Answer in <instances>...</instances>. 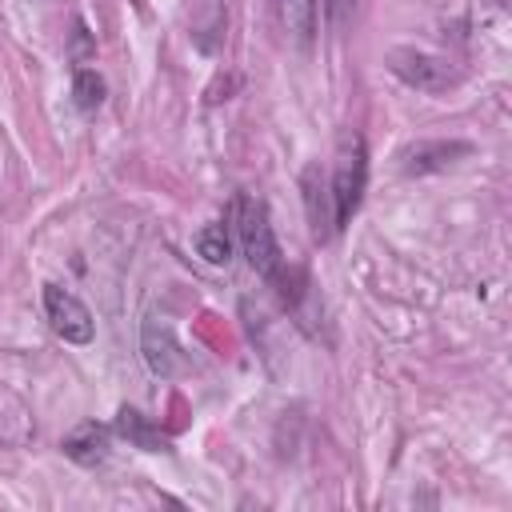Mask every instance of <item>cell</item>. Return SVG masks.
Returning <instances> with one entry per match:
<instances>
[{
	"label": "cell",
	"instance_id": "8",
	"mask_svg": "<svg viewBox=\"0 0 512 512\" xmlns=\"http://www.w3.org/2000/svg\"><path fill=\"white\" fill-rule=\"evenodd\" d=\"M108 444H112V432H108L104 424H96V420H88V424L72 428V432L60 440L64 456H68V460H76V464H84V468L104 464V460H108Z\"/></svg>",
	"mask_w": 512,
	"mask_h": 512
},
{
	"label": "cell",
	"instance_id": "1",
	"mask_svg": "<svg viewBox=\"0 0 512 512\" xmlns=\"http://www.w3.org/2000/svg\"><path fill=\"white\" fill-rule=\"evenodd\" d=\"M232 232L240 240V252L248 256L252 272H260L272 284L276 272L284 268V256H280V244H276V232H272V220H268V208H264L260 196H252V192L236 196V204H232Z\"/></svg>",
	"mask_w": 512,
	"mask_h": 512
},
{
	"label": "cell",
	"instance_id": "14",
	"mask_svg": "<svg viewBox=\"0 0 512 512\" xmlns=\"http://www.w3.org/2000/svg\"><path fill=\"white\" fill-rule=\"evenodd\" d=\"M92 52H96V44H92L88 28H84V24H76V36H72V56H76V64H84Z\"/></svg>",
	"mask_w": 512,
	"mask_h": 512
},
{
	"label": "cell",
	"instance_id": "4",
	"mask_svg": "<svg viewBox=\"0 0 512 512\" xmlns=\"http://www.w3.org/2000/svg\"><path fill=\"white\" fill-rule=\"evenodd\" d=\"M388 68L408 84V88H420V92H444L452 80H456V68L432 52H420V48H392L388 52Z\"/></svg>",
	"mask_w": 512,
	"mask_h": 512
},
{
	"label": "cell",
	"instance_id": "10",
	"mask_svg": "<svg viewBox=\"0 0 512 512\" xmlns=\"http://www.w3.org/2000/svg\"><path fill=\"white\" fill-rule=\"evenodd\" d=\"M116 432L132 444V448H144V452H172V440L136 408H120L116 412Z\"/></svg>",
	"mask_w": 512,
	"mask_h": 512
},
{
	"label": "cell",
	"instance_id": "11",
	"mask_svg": "<svg viewBox=\"0 0 512 512\" xmlns=\"http://www.w3.org/2000/svg\"><path fill=\"white\" fill-rule=\"evenodd\" d=\"M196 256L204 260V264H212V268H220V264H228L232 260V224H224V220H216V224H204L200 232H196Z\"/></svg>",
	"mask_w": 512,
	"mask_h": 512
},
{
	"label": "cell",
	"instance_id": "9",
	"mask_svg": "<svg viewBox=\"0 0 512 512\" xmlns=\"http://www.w3.org/2000/svg\"><path fill=\"white\" fill-rule=\"evenodd\" d=\"M276 20L296 48H312L316 40V0H276Z\"/></svg>",
	"mask_w": 512,
	"mask_h": 512
},
{
	"label": "cell",
	"instance_id": "5",
	"mask_svg": "<svg viewBox=\"0 0 512 512\" xmlns=\"http://www.w3.org/2000/svg\"><path fill=\"white\" fill-rule=\"evenodd\" d=\"M140 352H144V364H148L152 376L172 380V376H180V372L188 368V360H184V352H180L172 328L160 324V320H152V316L140 324Z\"/></svg>",
	"mask_w": 512,
	"mask_h": 512
},
{
	"label": "cell",
	"instance_id": "3",
	"mask_svg": "<svg viewBox=\"0 0 512 512\" xmlns=\"http://www.w3.org/2000/svg\"><path fill=\"white\" fill-rule=\"evenodd\" d=\"M44 316H48L52 332L60 340H68V344H88L92 332H96L88 304L76 292L60 288V284H44Z\"/></svg>",
	"mask_w": 512,
	"mask_h": 512
},
{
	"label": "cell",
	"instance_id": "15",
	"mask_svg": "<svg viewBox=\"0 0 512 512\" xmlns=\"http://www.w3.org/2000/svg\"><path fill=\"white\" fill-rule=\"evenodd\" d=\"M492 4H496V8H504V4H508V0H492Z\"/></svg>",
	"mask_w": 512,
	"mask_h": 512
},
{
	"label": "cell",
	"instance_id": "2",
	"mask_svg": "<svg viewBox=\"0 0 512 512\" xmlns=\"http://www.w3.org/2000/svg\"><path fill=\"white\" fill-rule=\"evenodd\" d=\"M364 184H368V152H364V140L352 132V136L340 140L336 168H332V176H328L336 232L356 216V208H360V200H364Z\"/></svg>",
	"mask_w": 512,
	"mask_h": 512
},
{
	"label": "cell",
	"instance_id": "12",
	"mask_svg": "<svg viewBox=\"0 0 512 512\" xmlns=\"http://www.w3.org/2000/svg\"><path fill=\"white\" fill-rule=\"evenodd\" d=\"M72 100H76L80 112H96L104 104V80H100L96 68L76 64V72H72Z\"/></svg>",
	"mask_w": 512,
	"mask_h": 512
},
{
	"label": "cell",
	"instance_id": "6",
	"mask_svg": "<svg viewBox=\"0 0 512 512\" xmlns=\"http://www.w3.org/2000/svg\"><path fill=\"white\" fill-rule=\"evenodd\" d=\"M468 152H472L468 140H416L400 152V168L404 176H428V172H444Z\"/></svg>",
	"mask_w": 512,
	"mask_h": 512
},
{
	"label": "cell",
	"instance_id": "13",
	"mask_svg": "<svg viewBox=\"0 0 512 512\" xmlns=\"http://www.w3.org/2000/svg\"><path fill=\"white\" fill-rule=\"evenodd\" d=\"M352 12H356V0H324V16L332 32H344L352 24Z\"/></svg>",
	"mask_w": 512,
	"mask_h": 512
},
{
	"label": "cell",
	"instance_id": "7",
	"mask_svg": "<svg viewBox=\"0 0 512 512\" xmlns=\"http://www.w3.org/2000/svg\"><path fill=\"white\" fill-rule=\"evenodd\" d=\"M300 188H304V208H308V228H312V240H328L336 232V216H332V192H328V180L320 176L316 164L304 168L300 176Z\"/></svg>",
	"mask_w": 512,
	"mask_h": 512
}]
</instances>
